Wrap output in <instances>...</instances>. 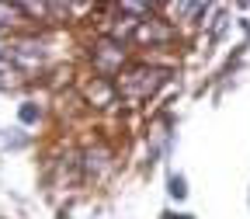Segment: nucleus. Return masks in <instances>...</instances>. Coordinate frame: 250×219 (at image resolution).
Returning a JSON list of instances; mask_svg holds the SVG:
<instances>
[{"mask_svg": "<svg viewBox=\"0 0 250 219\" xmlns=\"http://www.w3.org/2000/svg\"><path fill=\"white\" fill-rule=\"evenodd\" d=\"M21 84V73L11 66V59H0V87H18Z\"/></svg>", "mask_w": 250, "mask_h": 219, "instance_id": "nucleus-1", "label": "nucleus"}, {"mask_svg": "<svg viewBox=\"0 0 250 219\" xmlns=\"http://www.w3.org/2000/svg\"><path fill=\"white\" fill-rule=\"evenodd\" d=\"M14 18H18V7H4V4H0V28L14 24Z\"/></svg>", "mask_w": 250, "mask_h": 219, "instance_id": "nucleus-2", "label": "nucleus"}]
</instances>
